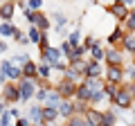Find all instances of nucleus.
I'll return each instance as SVG.
<instances>
[{
  "mask_svg": "<svg viewBox=\"0 0 135 126\" xmlns=\"http://www.w3.org/2000/svg\"><path fill=\"white\" fill-rule=\"evenodd\" d=\"M83 117H86V122H88L90 126H101V122H104V113L95 110V108H86Z\"/></svg>",
  "mask_w": 135,
  "mask_h": 126,
  "instance_id": "nucleus-1",
  "label": "nucleus"
},
{
  "mask_svg": "<svg viewBox=\"0 0 135 126\" xmlns=\"http://www.w3.org/2000/svg\"><path fill=\"white\" fill-rule=\"evenodd\" d=\"M113 101H115L119 108H128L131 106V92L128 90H119L115 97H113Z\"/></svg>",
  "mask_w": 135,
  "mask_h": 126,
  "instance_id": "nucleus-2",
  "label": "nucleus"
},
{
  "mask_svg": "<svg viewBox=\"0 0 135 126\" xmlns=\"http://www.w3.org/2000/svg\"><path fill=\"white\" fill-rule=\"evenodd\" d=\"M74 92H77V86H74L72 81H61V86H59V95H61V99L63 97H70V95H74Z\"/></svg>",
  "mask_w": 135,
  "mask_h": 126,
  "instance_id": "nucleus-3",
  "label": "nucleus"
},
{
  "mask_svg": "<svg viewBox=\"0 0 135 126\" xmlns=\"http://www.w3.org/2000/svg\"><path fill=\"white\" fill-rule=\"evenodd\" d=\"M126 2H128V0H124V2H117V5H113L108 11H110V14H115L119 20H122V18H128V9H126Z\"/></svg>",
  "mask_w": 135,
  "mask_h": 126,
  "instance_id": "nucleus-4",
  "label": "nucleus"
},
{
  "mask_svg": "<svg viewBox=\"0 0 135 126\" xmlns=\"http://www.w3.org/2000/svg\"><path fill=\"white\" fill-rule=\"evenodd\" d=\"M20 99H29L34 95V83H32V79H25L23 83H20Z\"/></svg>",
  "mask_w": 135,
  "mask_h": 126,
  "instance_id": "nucleus-5",
  "label": "nucleus"
},
{
  "mask_svg": "<svg viewBox=\"0 0 135 126\" xmlns=\"http://www.w3.org/2000/svg\"><path fill=\"white\" fill-rule=\"evenodd\" d=\"M29 20H32V23H36V25H38L41 29H47V27H50V20L45 18L43 14H36V11H34V14L29 16Z\"/></svg>",
  "mask_w": 135,
  "mask_h": 126,
  "instance_id": "nucleus-6",
  "label": "nucleus"
},
{
  "mask_svg": "<svg viewBox=\"0 0 135 126\" xmlns=\"http://www.w3.org/2000/svg\"><path fill=\"white\" fill-rule=\"evenodd\" d=\"M122 70H119V65H110L108 68V81L110 83H117V81H122Z\"/></svg>",
  "mask_w": 135,
  "mask_h": 126,
  "instance_id": "nucleus-7",
  "label": "nucleus"
},
{
  "mask_svg": "<svg viewBox=\"0 0 135 126\" xmlns=\"http://www.w3.org/2000/svg\"><path fill=\"white\" fill-rule=\"evenodd\" d=\"M5 99L7 101H16V99H20V90L14 86H7L5 88Z\"/></svg>",
  "mask_w": 135,
  "mask_h": 126,
  "instance_id": "nucleus-8",
  "label": "nucleus"
},
{
  "mask_svg": "<svg viewBox=\"0 0 135 126\" xmlns=\"http://www.w3.org/2000/svg\"><path fill=\"white\" fill-rule=\"evenodd\" d=\"M86 77H88V79H97V77H99V63H97V61L88 63V68H86Z\"/></svg>",
  "mask_w": 135,
  "mask_h": 126,
  "instance_id": "nucleus-9",
  "label": "nucleus"
},
{
  "mask_svg": "<svg viewBox=\"0 0 135 126\" xmlns=\"http://www.w3.org/2000/svg\"><path fill=\"white\" fill-rule=\"evenodd\" d=\"M0 16H2V20H11V16H14V5H11V2H5V5L0 7Z\"/></svg>",
  "mask_w": 135,
  "mask_h": 126,
  "instance_id": "nucleus-10",
  "label": "nucleus"
},
{
  "mask_svg": "<svg viewBox=\"0 0 135 126\" xmlns=\"http://www.w3.org/2000/svg\"><path fill=\"white\" fill-rule=\"evenodd\" d=\"M59 56H61V50H54V47H50L47 52L43 54V59H47V61H50V63H54V65L59 63Z\"/></svg>",
  "mask_w": 135,
  "mask_h": 126,
  "instance_id": "nucleus-11",
  "label": "nucleus"
},
{
  "mask_svg": "<svg viewBox=\"0 0 135 126\" xmlns=\"http://www.w3.org/2000/svg\"><path fill=\"white\" fill-rule=\"evenodd\" d=\"M77 97L81 99V101H90L92 92H90V90H88V88H86V86H83V83H81V86L77 88Z\"/></svg>",
  "mask_w": 135,
  "mask_h": 126,
  "instance_id": "nucleus-12",
  "label": "nucleus"
},
{
  "mask_svg": "<svg viewBox=\"0 0 135 126\" xmlns=\"http://www.w3.org/2000/svg\"><path fill=\"white\" fill-rule=\"evenodd\" d=\"M56 115H59L56 108H50V106L43 108V122H52V119H56Z\"/></svg>",
  "mask_w": 135,
  "mask_h": 126,
  "instance_id": "nucleus-13",
  "label": "nucleus"
},
{
  "mask_svg": "<svg viewBox=\"0 0 135 126\" xmlns=\"http://www.w3.org/2000/svg\"><path fill=\"white\" fill-rule=\"evenodd\" d=\"M56 110H59V115H63V117H70V115H72V110H74V106H70V104L61 101V104H59V108H56Z\"/></svg>",
  "mask_w": 135,
  "mask_h": 126,
  "instance_id": "nucleus-14",
  "label": "nucleus"
},
{
  "mask_svg": "<svg viewBox=\"0 0 135 126\" xmlns=\"http://www.w3.org/2000/svg\"><path fill=\"white\" fill-rule=\"evenodd\" d=\"M36 72H38V68H36V65H34L32 61H27V63H25V68H23V74H25V77H29V79H32Z\"/></svg>",
  "mask_w": 135,
  "mask_h": 126,
  "instance_id": "nucleus-15",
  "label": "nucleus"
},
{
  "mask_svg": "<svg viewBox=\"0 0 135 126\" xmlns=\"http://www.w3.org/2000/svg\"><path fill=\"white\" fill-rule=\"evenodd\" d=\"M106 59H108V63H110V65H119V61H122V56H119V52H117V50H110V52L106 54Z\"/></svg>",
  "mask_w": 135,
  "mask_h": 126,
  "instance_id": "nucleus-16",
  "label": "nucleus"
},
{
  "mask_svg": "<svg viewBox=\"0 0 135 126\" xmlns=\"http://www.w3.org/2000/svg\"><path fill=\"white\" fill-rule=\"evenodd\" d=\"M68 126H90V124L86 122V117L77 115V117H70V122H68Z\"/></svg>",
  "mask_w": 135,
  "mask_h": 126,
  "instance_id": "nucleus-17",
  "label": "nucleus"
},
{
  "mask_svg": "<svg viewBox=\"0 0 135 126\" xmlns=\"http://www.w3.org/2000/svg\"><path fill=\"white\" fill-rule=\"evenodd\" d=\"M0 34H2V36H9V34H18V32H16V27H14V25L2 23V25H0Z\"/></svg>",
  "mask_w": 135,
  "mask_h": 126,
  "instance_id": "nucleus-18",
  "label": "nucleus"
},
{
  "mask_svg": "<svg viewBox=\"0 0 135 126\" xmlns=\"http://www.w3.org/2000/svg\"><path fill=\"white\" fill-rule=\"evenodd\" d=\"M29 110H32V113H29V117H32L34 122H41V119H43V108L34 106V108H29Z\"/></svg>",
  "mask_w": 135,
  "mask_h": 126,
  "instance_id": "nucleus-19",
  "label": "nucleus"
},
{
  "mask_svg": "<svg viewBox=\"0 0 135 126\" xmlns=\"http://www.w3.org/2000/svg\"><path fill=\"white\" fill-rule=\"evenodd\" d=\"M124 45L128 52H135V36H124Z\"/></svg>",
  "mask_w": 135,
  "mask_h": 126,
  "instance_id": "nucleus-20",
  "label": "nucleus"
},
{
  "mask_svg": "<svg viewBox=\"0 0 135 126\" xmlns=\"http://www.w3.org/2000/svg\"><path fill=\"white\" fill-rule=\"evenodd\" d=\"M41 36H43V34H41V32H38L36 27H32V29H29V41H34V43H41Z\"/></svg>",
  "mask_w": 135,
  "mask_h": 126,
  "instance_id": "nucleus-21",
  "label": "nucleus"
},
{
  "mask_svg": "<svg viewBox=\"0 0 135 126\" xmlns=\"http://www.w3.org/2000/svg\"><path fill=\"white\" fill-rule=\"evenodd\" d=\"M101 126H115V117H113V113H104V122H101Z\"/></svg>",
  "mask_w": 135,
  "mask_h": 126,
  "instance_id": "nucleus-22",
  "label": "nucleus"
},
{
  "mask_svg": "<svg viewBox=\"0 0 135 126\" xmlns=\"http://www.w3.org/2000/svg\"><path fill=\"white\" fill-rule=\"evenodd\" d=\"M108 41H110V43H117V41H124V36H122V29L117 27L115 32H113L110 36H108Z\"/></svg>",
  "mask_w": 135,
  "mask_h": 126,
  "instance_id": "nucleus-23",
  "label": "nucleus"
},
{
  "mask_svg": "<svg viewBox=\"0 0 135 126\" xmlns=\"http://www.w3.org/2000/svg\"><path fill=\"white\" fill-rule=\"evenodd\" d=\"M104 56H106V54H104V50H101V47H97V45H95V47H92V59H95V61L99 63V61H101Z\"/></svg>",
  "mask_w": 135,
  "mask_h": 126,
  "instance_id": "nucleus-24",
  "label": "nucleus"
},
{
  "mask_svg": "<svg viewBox=\"0 0 135 126\" xmlns=\"http://www.w3.org/2000/svg\"><path fill=\"white\" fill-rule=\"evenodd\" d=\"M41 5H43L41 0H27V7H29V9H32V11H36V9H38Z\"/></svg>",
  "mask_w": 135,
  "mask_h": 126,
  "instance_id": "nucleus-25",
  "label": "nucleus"
},
{
  "mask_svg": "<svg viewBox=\"0 0 135 126\" xmlns=\"http://www.w3.org/2000/svg\"><path fill=\"white\" fill-rule=\"evenodd\" d=\"M38 74H41V77H50V65H41V68H38Z\"/></svg>",
  "mask_w": 135,
  "mask_h": 126,
  "instance_id": "nucleus-26",
  "label": "nucleus"
},
{
  "mask_svg": "<svg viewBox=\"0 0 135 126\" xmlns=\"http://www.w3.org/2000/svg\"><path fill=\"white\" fill-rule=\"evenodd\" d=\"M101 97H104V90H97V92H92V97H90V101H99Z\"/></svg>",
  "mask_w": 135,
  "mask_h": 126,
  "instance_id": "nucleus-27",
  "label": "nucleus"
},
{
  "mask_svg": "<svg viewBox=\"0 0 135 126\" xmlns=\"http://www.w3.org/2000/svg\"><path fill=\"white\" fill-rule=\"evenodd\" d=\"M54 18H56V23H59V27H63L65 25V16H61V14H52Z\"/></svg>",
  "mask_w": 135,
  "mask_h": 126,
  "instance_id": "nucleus-28",
  "label": "nucleus"
},
{
  "mask_svg": "<svg viewBox=\"0 0 135 126\" xmlns=\"http://www.w3.org/2000/svg\"><path fill=\"white\" fill-rule=\"evenodd\" d=\"M70 45H72V47H74V45H79V32H74V34L70 36Z\"/></svg>",
  "mask_w": 135,
  "mask_h": 126,
  "instance_id": "nucleus-29",
  "label": "nucleus"
},
{
  "mask_svg": "<svg viewBox=\"0 0 135 126\" xmlns=\"http://www.w3.org/2000/svg\"><path fill=\"white\" fill-rule=\"evenodd\" d=\"M128 27L135 29V11H131V14H128Z\"/></svg>",
  "mask_w": 135,
  "mask_h": 126,
  "instance_id": "nucleus-30",
  "label": "nucleus"
},
{
  "mask_svg": "<svg viewBox=\"0 0 135 126\" xmlns=\"http://www.w3.org/2000/svg\"><path fill=\"white\" fill-rule=\"evenodd\" d=\"M106 92L110 95V97H115V95H117V92H115V83H108V86H106Z\"/></svg>",
  "mask_w": 135,
  "mask_h": 126,
  "instance_id": "nucleus-31",
  "label": "nucleus"
},
{
  "mask_svg": "<svg viewBox=\"0 0 135 126\" xmlns=\"http://www.w3.org/2000/svg\"><path fill=\"white\" fill-rule=\"evenodd\" d=\"M61 50H63L65 54H72V52H74V47H72L70 43H63V47H61Z\"/></svg>",
  "mask_w": 135,
  "mask_h": 126,
  "instance_id": "nucleus-32",
  "label": "nucleus"
},
{
  "mask_svg": "<svg viewBox=\"0 0 135 126\" xmlns=\"http://www.w3.org/2000/svg\"><path fill=\"white\" fill-rule=\"evenodd\" d=\"M16 38H18V43H20V45H25V43H27V41H29L27 36H25V34H20V32H18V34H16Z\"/></svg>",
  "mask_w": 135,
  "mask_h": 126,
  "instance_id": "nucleus-33",
  "label": "nucleus"
},
{
  "mask_svg": "<svg viewBox=\"0 0 135 126\" xmlns=\"http://www.w3.org/2000/svg\"><path fill=\"white\" fill-rule=\"evenodd\" d=\"M0 126H9V115L2 113V119H0Z\"/></svg>",
  "mask_w": 135,
  "mask_h": 126,
  "instance_id": "nucleus-34",
  "label": "nucleus"
},
{
  "mask_svg": "<svg viewBox=\"0 0 135 126\" xmlns=\"http://www.w3.org/2000/svg\"><path fill=\"white\" fill-rule=\"evenodd\" d=\"M126 74H128L131 79H135V65H133V68H131V70H128V72H126Z\"/></svg>",
  "mask_w": 135,
  "mask_h": 126,
  "instance_id": "nucleus-35",
  "label": "nucleus"
},
{
  "mask_svg": "<svg viewBox=\"0 0 135 126\" xmlns=\"http://www.w3.org/2000/svg\"><path fill=\"white\" fill-rule=\"evenodd\" d=\"M18 126H29V122L27 119H18Z\"/></svg>",
  "mask_w": 135,
  "mask_h": 126,
  "instance_id": "nucleus-36",
  "label": "nucleus"
},
{
  "mask_svg": "<svg viewBox=\"0 0 135 126\" xmlns=\"http://www.w3.org/2000/svg\"><path fill=\"white\" fill-rule=\"evenodd\" d=\"M5 50H7V45L2 43V41H0V52H5Z\"/></svg>",
  "mask_w": 135,
  "mask_h": 126,
  "instance_id": "nucleus-37",
  "label": "nucleus"
},
{
  "mask_svg": "<svg viewBox=\"0 0 135 126\" xmlns=\"http://www.w3.org/2000/svg\"><path fill=\"white\" fill-rule=\"evenodd\" d=\"M2 81H5V74H2V72H0V83H2Z\"/></svg>",
  "mask_w": 135,
  "mask_h": 126,
  "instance_id": "nucleus-38",
  "label": "nucleus"
},
{
  "mask_svg": "<svg viewBox=\"0 0 135 126\" xmlns=\"http://www.w3.org/2000/svg\"><path fill=\"white\" fill-rule=\"evenodd\" d=\"M2 113H5V110H2V108H0V115H2Z\"/></svg>",
  "mask_w": 135,
  "mask_h": 126,
  "instance_id": "nucleus-39",
  "label": "nucleus"
}]
</instances>
